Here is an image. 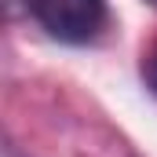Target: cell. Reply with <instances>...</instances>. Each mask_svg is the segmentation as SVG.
<instances>
[{
    "mask_svg": "<svg viewBox=\"0 0 157 157\" xmlns=\"http://www.w3.org/2000/svg\"><path fill=\"white\" fill-rule=\"evenodd\" d=\"M29 18L59 44H91L110 22L106 0H22Z\"/></svg>",
    "mask_w": 157,
    "mask_h": 157,
    "instance_id": "1",
    "label": "cell"
},
{
    "mask_svg": "<svg viewBox=\"0 0 157 157\" xmlns=\"http://www.w3.org/2000/svg\"><path fill=\"white\" fill-rule=\"evenodd\" d=\"M139 73H143V84L150 88V95H157V40L143 51V62H139Z\"/></svg>",
    "mask_w": 157,
    "mask_h": 157,
    "instance_id": "2",
    "label": "cell"
},
{
    "mask_svg": "<svg viewBox=\"0 0 157 157\" xmlns=\"http://www.w3.org/2000/svg\"><path fill=\"white\" fill-rule=\"evenodd\" d=\"M146 4H154V7H157V0H146Z\"/></svg>",
    "mask_w": 157,
    "mask_h": 157,
    "instance_id": "3",
    "label": "cell"
}]
</instances>
